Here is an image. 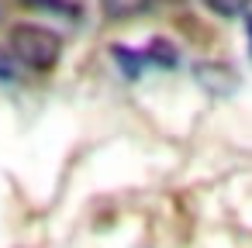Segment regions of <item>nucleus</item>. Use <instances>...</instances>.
<instances>
[{
    "label": "nucleus",
    "instance_id": "20e7f679",
    "mask_svg": "<svg viewBox=\"0 0 252 248\" xmlns=\"http://www.w3.org/2000/svg\"><path fill=\"white\" fill-rule=\"evenodd\" d=\"M25 4H32V7H49V11H59V14L69 11V4H56V0H25Z\"/></svg>",
    "mask_w": 252,
    "mask_h": 248
},
{
    "label": "nucleus",
    "instance_id": "f257e3e1",
    "mask_svg": "<svg viewBox=\"0 0 252 248\" xmlns=\"http://www.w3.org/2000/svg\"><path fill=\"white\" fill-rule=\"evenodd\" d=\"M7 45H11L14 59L25 62L35 73H49L63 55V38L52 28H42V25H18L11 31Z\"/></svg>",
    "mask_w": 252,
    "mask_h": 248
},
{
    "label": "nucleus",
    "instance_id": "f03ea898",
    "mask_svg": "<svg viewBox=\"0 0 252 248\" xmlns=\"http://www.w3.org/2000/svg\"><path fill=\"white\" fill-rule=\"evenodd\" d=\"M104 4V11H107V18H135V14H142L152 0H100Z\"/></svg>",
    "mask_w": 252,
    "mask_h": 248
},
{
    "label": "nucleus",
    "instance_id": "7ed1b4c3",
    "mask_svg": "<svg viewBox=\"0 0 252 248\" xmlns=\"http://www.w3.org/2000/svg\"><path fill=\"white\" fill-rule=\"evenodd\" d=\"M204 7H211L218 18H238L249 11V0H204Z\"/></svg>",
    "mask_w": 252,
    "mask_h": 248
}]
</instances>
